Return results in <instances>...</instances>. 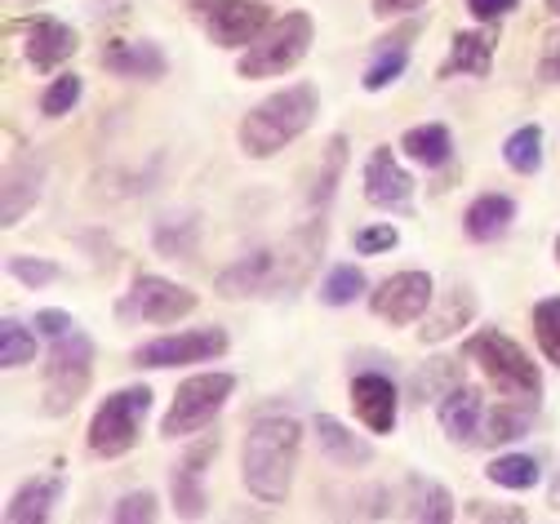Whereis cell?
Returning a JSON list of instances; mask_svg holds the SVG:
<instances>
[{
  "label": "cell",
  "mask_w": 560,
  "mask_h": 524,
  "mask_svg": "<svg viewBox=\"0 0 560 524\" xmlns=\"http://www.w3.org/2000/svg\"><path fill=\"white\" fill-rule=\"evenodd\" d=\"M303 435H307V427L299 418H285V414L262 418L249 427V435L241 444V480H245L254 502L280 506L290 498L299 454H303Z\"/></svg>",
  "instance_id": "obj_1"
},
{
  "label": "cell",
  "mask_w": 560,
  "mask_h": 524,
  "mask_svg": "<svg viewBox=\"0 0 560 524\" xmlns=\"http://www.w3.org/2000/svg\"><path fill=\"white\" fill-rule=\"evenodd\" d=\"M320 116V90L312 81H294L285 90H276L267 98H258L241 125H236V142L249 161H271L280 156L290 142H299Z\"/></svg>",
  "instance_id": "obj_2"
},
{
  "label": "cell",
  "mask_w": 560,
  "mask_h": 524,
  "mask_svg": "<svg viewBox=\"0 0 560 524\" xmlns=\"http://www.w3.org/2000/svg\"><path fill=\"white\" fill-rule=\"evenodd\" d=\"M463 356L485 373V383L494 387L499 396L508 400H525V405H538L542 400V369L529 360V351L508 338L503 329L485 325L476 329L467 342H463Z\"/></svg>",
  "instance_id": "obj_3"
},
{
  "label": "cell",
  "mask_w": 560,
  "mask_h": 524,
  "mask_svg": "<svg viewBox=\"0 0 560 524\" xmlns=\"http://www.w3.org/2000/svg\"><path fill=\"white\" fill-rule=\"evenodd\" d=\"M94 383V338L85 329H72L67 338H54L45 373H40V414L67 418Z\"/></svg>",
  "instance_id": "obj_4"
},
{
  "label": "cell",
  "mask_w": 560,
  "mask_h": 524,
  "mask_svg": "<svg viewBox=\"0 0 560 524\" xmlns=\"http://www.w3.org/2000/svg\"><path fill=\"white\" fill-rule=\"evenodd\" d=\"M312 45H316V19L307 10L280 14L249 49H241L236 71L245 81H276V77H285V71H294L312 54Z\"/></svg>",
  "instance_id": "obj_5"
},
{
  "label": "cell",
  "mask_w": 560,
  "mask_h": 524,
  "mask_svg": "<svg viewBox=\"0 0 560 524\" xmlns=\"http://www.w3.org/2000/svg\"><path fill=\"white\" fill-rule=\"evenodd\" d=\"M152 414V387L148 383H133V387H116L90 418V431H85V444L90 454L103 458V463H116L125 458L129 449L143 435V422Z\"/></svg>",
  "instance_id": "obj_6"
},
{
  "label": "cell",
  "mask_w": 560,
  "mask_h": 524,
  "mask_svg": "<svg viewBox=\"0 0 560 524\" xmlns=\"http://www.w3.org/2000/svg\"><path fill=\"white\" fill-rule=\"evenodd\" d=\"M236 396V373L228 369H200L191 379L178 383L165 418H161V435L165 440H183V435H200L209 422H214L228 400Z\"/></svg>",
  "instance_id": "obj_7"
},
{
  "label": "cell",
  "mask_w": 560,
  "mask_h": 524,
  "mask_svg": "<svg viewBox=\"0 0 560 524\" xmlns=\"http://www.w3.org/2000/svg\"><path fill=\"white\" fill-rule=\"evenodd\" d=\"M196 307H200V298L187 284L152 276V271H138L129 293L116 303V321L120 325H161V329H170V325L187 321Z\"/></svg>",
  "instance_id": "obj_8"
},
{
  "label": "cell",
  "mask_w": 560,
  "mask_h": 524,
  "mask_svg": "<svg viewBox=\"0 0 560 524\" xmlns=\"http://www.w3.org/2000/svg\"><path fill=\"white\" fill-rule=\"evenodd\" d=\"M228 347H232L228 329L205 325V329H178V334H161V338H152V342H138L129 360H133L138 369H178V364L223 360Z\"/></svg>",
  "instance_id": "obj_9"
},
{
  "label": "cell",
  "mask_w": 560,
  "mask_h": 524,
  "mask_svg": "<svg viewBox=\"0 0 560 524\" xmlns=\"http://www.w3.org/2000/svg\"><path fill=\"white\" fill-rule=\"evenodd\" d=\"M432 298H436V280L428 271H392L387 280H378V289H370L365 303L383 325L405 329L428 316Z\"/></svg>",
  "instance_id": "obj_10"
},
{
  "label": "cell",
  "mask_w": 560,
  "mask_h": 524,
  "mask_svg": "<svg viewBox=\"0 0 560 524\" xmlns=\"http://www.w3.org/2000/svg\"><path fill=\"white\" fill-rule=\"evenodd\" d=\"M14 32L23 36L19 49H23L27 67L40 71V77H58V67L81 54V32L62 19H49V14H32V19L14 23Z\"/></svg>",
  "instance_id": "obj_11"
},
{
  "label": "cell",
  "mask_w": 560,
  "mask_h": 524,
  "mask_svg": "<svg viewBox=\"0 0 560 524\" xmlns=\"http://www.w3.org/2000/svg\"><path fill=\"white\" fill-rule=\"evenodd\" d=\"M200 27L219 49H249L271 27V10L262 0H219V5L200 19Z\"/></svg>",
  "instance_id": "obj_12"
},
{
  "label": "cell",
  "mask_w": 560,
  "mask_h": 524,
  "mask_svg": "<svg viewBox=\"0 0 560 524\" xmlns=\"http://www.w3.org/2000/svg\"><path fill=\"white\" fill-rule=\"evenodd\" d=\"M214 293L228 303H245V298H271L280 293V254L276 249H254L223 267L214 276Z\"/></svg>",
  "instance_id": "obj_13"
},
{
  "label": "cell",
  "mask_w": 560,
  "mask_h": 524,
  "mask_svg": "<svg viewBox=\"0 0 560 524\" xmlns=\"http://www.w3.org/2000/svg\"><path fill=\"white\" fill-rule=\"evenodd\" d=\"M219 454V435H200L187 454L178 458L174 476H170V502L178 511V520H200L205 515V471Z\"/></svg>",
  "instance_id": "obj_14"
},
{
  "label": "cell",
  "mask_w": 560,
  "mask_h": 524,
  "mask_svg": "<svg viewBox=\"0 0 560 524\" xmlns=\"http://www.w3.org/2000/svg\"><path fill=\"white\" fill-rule=\"evenodd\" d=\"M413 174L396 161L392 147H374L370 161H365V200L374 209H392V213H409L413 209Z\"/></svg>",
  "instance_id": "obj_15"
},
{
  "label": "cell",
  "mask_w": 560,
  "mask_h": 524,
  "mask_svg": "<svg viewBox=\"0 0 560 524\" xmlns=\"http://www.w3.org/2000/svg\"><path fill=\"white\" fill-rule=\"evenodd\" d=\"M352 409L370 435H392L400 418V392L387 373H357L352 379Z\"/></svg>",
  "instance_id": "obj_16"
},
{
  "label": "cell",
  "mask_w": 560,
  "mask_h": 524,
  "mask_svg": "<svg viewBox=\"0 0 560 524\" xmlns=\"http://www.w3.org/2000/svg\"><path fill=\"white\" fill-rule=\"evenodd\" d=\"M494 23L485 27H471V32H458L450 54L441 58L436 67V81H454V77H471V81H489L494 71Z\"/></svg>",
  "instance_id": "obj_17"
},
{
  "label": "cell",
  "mask_w": 560,
  "mask_h": 524,
  "mask_svg": "<svg viewBox=\"0 0 560 524\" xmlns=\"http://www.w3.org/2000/svg\"><path fill=\"white\" fill-rule=\"evenodd\" d=\"M307 431H312V440H316L320 454H325L334 467H342V471H365V467L374 463V444H370L365 435H357L347 422L329 418V414H316V418L307 422Z\"/></svg>",
  "instance_id": "obj_18"
},
{
  "label": "cell",
  "mask_w": 560,
  "mask_h": 524,
  "mask_svg": "<svg viewBox=\"0 0 560 524\" xmlns=\"http://www.w3.org/2000/svg\"><path fill=\"white\" fill-rule=\"evenodd\" d=\"M103 71L116 81H161L170 71V58L156 40L138 36V40H112L103 49Z\"/></svg>",
  "instance_id": "obj_19"
},
{
  "label": "cell",
  "mask_w": 560,
  "mask_h": 524,
  "mask_svg": "<svg viewBox=\"0 0 560 524\" xmlns=\"http://www.w3.org/2000/svg\"><path fill=\"white\" fill-rule=\"evenodd\" d=\"M471 321H476V293H471V284H454L450 293L432 298L428 316L418 321V342L441 347V342H450L458 329H467Z\"/></svg>",
  "instance_id": "obj_20"
},
{
  "label": "cell",
  "mask_w": 560,
  "mask_h": 524,
  "mask_svg": "<svg viewBox=\"0 0 560 524\" xmlns=\"http://www.w3.org/2000/svg\"><path fill=\"white\" fill-rule=\"evenodd\" d=\"M45 191V165L23 156L5 170V187H0V228H19V222L36 209Z\"/></svg>",
  "instance_id": "obj_21"
},
{
  "label": "cell",
  "mask_w": 560,
  "mask_h": 524,
  "mask_svg": "<svg viewBox=\"0 0 560 524\" xmlns=\"http://www.w3.org/2000/svg\"><path fill=\"white\" fill-rule=\"evenodd\" d=\"M320 249H325V222H307V228H299L285 245H276L280 254V293H294L307 284L312 267L320 263Z\"/></svg>",
  "instance_id": "obj_22"
},
{
  "label": "cell",
  "mask_w": 560,
  "mask_h": 524,
  "mask_svg": "<svg viewBox=\"0 0 560 524\" xmlns=\"http://www.w3.org/2000/svg\"><path fill=\"white\" fill-rule=\"evenodd\" d=\"M512 222H516V200L503 196V191H485L463 213V236L471 245H494L512 232Z\"/></svg>",
  "instance_id": "obj_23"
},
{
  "label": "cell",
  "mask_w": 560,
  "mask_h": 524,
  "mask_svg": "<svg viewBox=\"0 0 560 524\" xmlns=\"http://www.w3.org/2000/svg\"><path fill=\"white\" fill-rule=\"evenodd\" d=\"M413 36H418V23H405V27L387 32V36L378 40V49H374L370 67L361 71V90H365V94H378V90H387V85H396V81L405 77Z\"/></svg>",
  "instance_id": "obj_24"
},
{
  "label": "cell",
  "mask_w": 560,
  "mask_h": 524,
  "mask_svg": "<svg viewBox=\"0 0 560 524\" xmlns=\"http://www.w3.org/2000/svg\"><path fill=\"white\" fill-rule=\"evenodd\" d=\"M200 236H205V218L191 209H174L152 222V249L170 263H191V254L200 249Z\"/></svg>",
  "instance_id": "obj_25"
},
{
  "label": "cell",
  "mask_w": 560,
  "mask_h": 524,
  "mask_svg": "<svg viewBox=\"0 0 560 524\" xmlns=\"http://www.w3.org/2000/svg\"><path fill=\"white\" fill-rule=\"evenodd\" d=\"M436 418H441V431L454 444H476L480 440V422H485V396L476 387L458 383L450 396L436 400Z\"/></svg>",
  "instance_id": "obj_26"
},
{
  "label": "cell",
  "mask_w": 560,
  "mask_h": 524,
  "mask_svg": "<svg viewBox=\"0 0 560 524\" xmlns=\"http://www.w3.org/2000/svg\"><path fill=\"white\" fill-rule=\"evenodd\" d=\"M62 493H67V480L58 471H40V476L23 480V489L10 498L5 520L10 524H45L54 515V506L62 502Z\"/></svg>",
  "instance_id": "obj_27"
},
{
  "label": "cell",
  "mask_w": 560,
  "mask_h": 524,
  "mask_svg": "<svg viewBox=\"0 0 560 524\" xmlns=\"http://www.w3.org/2000/svg\"><path fill=\"white\" fill-rule=\"evenodd\" d=\"M400 152H405L413 165H423V170H441V165H450V156H454V133H450V125H441V120L413 125V129L400 133Z\"/></svg>",
  "instance_id": "obj_28"
},
{
  "label": "cell",
  "mask_w": 560,
  "mask_h": 524,
  "mask_svg": "<svg viewBox=\"0 0 560 524\" xmlns=\"http://www.w3.org/2000/svg\"><path fill=\"white\" fill-rule=\"evenodd\" d=\"M463 383V364H454L450 356H432L413 369L409 379V400L413 405H436L441 396H450L454 387Z\"/></svg>",
  "instance_id": "obj_29"
},
{
  "label": "cell",
  "mask_w": 560,
  "mask_h": 524,
  "mask_svg": "<svg viewBox=\"0 0 560 524\" xmlns=\"http://www.w3.org/2000/svg\"><path fill=\"white\" fill-rule=\"evenodd\" d=\"M529 427H534V405L503 396V405L485 409V422H480V440L476 444H516L521 435H529Z\"/></svg>",
  "instance_id": "obj_30"
},
{
  "label": "cell",
  "mask_w": 560,
  "mask_h": 524,
  "mask_svg": "<svg viewBox=\"0 0 560 524\" xmlns=\"http://www.w3.org/2000/svg\"><path fill=\"white\" fill-rule=\"evenodd\" d=\"M36 338H40V329H36V325H23L19 316L0 321V369L14 373V369L36 364V351H40Z\"/></svg>",
  "instance_id": "obj_31"
},
{
  "label": "cell",
  "mask_w": 560,
  "mask_h": 524,
  "mask_svg": "<svg viewBox=\"0 0 560 524\" xmlns=\"http://www.w3.org/2000/svg\"><path fill=\"white\" fill-rule=\"evenodd\" d=\"M316 298H320L325 307H352V303H361V298H370V280H365V271L357 263H338L320 280Z\"/></svg>",
  "instance_id": "obj_32"
},
{
  "label": "cell",
  "mask_w": 560,
  "mask_h": 524,
  "mask_svg": "<svg viewBox=\"0 0 560 524\" xmlns=\"http://www.w3.org/2000/svg\"><path fill=\"white\" fill-rule=\"evenodd\" d=\"M347 152H352V142H347L342 133H334V138L325 142L316 183H312V191H307V205H312V209H325V205L334 200V191H338V183H342V170H347Z\"/></svg>",
  "instance_id": "obj_33"
},
{
  "label": "cell",
  "mask_w": 560,
  "mask_h": 524,
  "mask_svg": "<svg viewBox=\"0 0 560 524\" xmlns=\"http://www.w3.org/2000/svg\"><path fill=\"white\" fill-rule=\"evenodd\" d=\"M485 476H489V485H499L508 493H525V489H534L542 480V467H538V458H529V454H521V449H516V454L489 458Z\"/></svg>",
  "instance_id": "obj_34"
},
{
  "label": "cell",
  "mask_w": 560,
  "mask_h": 524,
  "mask_svg": "<svg viewBox=\"0 0 560 524\" xmlns=\"http://www.w3.org/2000/svg\"><path fill=\"white\" fill-rule=\"evenodd\" d=\"M409 520H423V524H450L454 520V498L445 485L413 476L409 480Z\"/></svg>",
  "instance_id": "obj_35"
},
{
  "label": "cell",
  "mask_w": 560,
  "mask_h": 524,
  "mask_svg": "<svg viewBox=\"0 0 560 524\" xmlns=\"http://www.w3.org/2000/svg\"><path fill=\"white\" fill-rule=\"evenodd\" d=\"M503 165L521 178H534L542 170V125H521L503 142Z\"/></svg>",
  "instance_id": "obj_36"
},
{
  "label": "cell",
  "mask_w": 560,
  "mask_h": 524,
  "mask_svg": "<svg viewBox=\"0 0 560 524\" xmlns=\"http://www.w3.org/2000/svg\"><path fill=\"white\" fill-rule=\"evenodd\" d=\"M81 94H85V77H77V71H58V77L40 90V116H49V120L72 116Z\"/></svg>",
  "instance_id": "obj_37"
},
{
  "label": "cell",
  "mask_w": 560,
  "mask_h": 524,
  "mask_svg": "<svg viewBox=\"0 0 560 524\" xmlns=\"http://www.w3.org/2000/svg\"><path fill=\"white\" fill-rule=\"evenodd\" d=\"M534 342H538L542 360L560 369V293L542 298V303L534 307Z\"/></svg>",
  "instance_id": "obj_38"
},
{
  "label": "cell",
  "mask_w": 560,
  "mask_h": 524,
  "mask_svg": "<svg viewBox=\"0 0 560 524\" xmlns=\"http://www.w3.org/2000/svg\"><path fill=\"white\" fill-rule=\"evenodd\" d=\"M10 276L23 289H45V284L62 280V267L54 258H40V254H10Z\"/></svg>",
  "instance_id": "obj_39"
},
{
  "label": "cell",
  "mask_w": 560,
  "mask_h": 524,
  "mask_svg": "<svg viewBox=\"0 0 560 524\" xmlns=\"http://www.w3.org/2000/svg\"><path fill=\"white\" fill-rule=\"evenodd\" d=\"M112 520H116V524H148V520H161V498H156L152 489H133V493L116 498Z\"/></svg>",
  "instance_id": "obj_40"
},
{
  "label": "cell",
  "mask_w": 560,
  "mask_h": 524,
  "mask_svg": "<svg viewBox=\"0 0 560 524\" xmlns=\"http://www.w3.org/2000/svg\"><path fill=\"white\" fill-rule=\"evenodd\" d=\"M352 245H357L361 258H378V254H392L400 245V232L392 228V222H370V228H361L352 236Z\"/></svg>",
  "instance_id": "obj_41"
},
{
  "label": "cell",
  "mask_w": 560,
  "mask_h": 524,
  "mask_svg": "<svg viewBox=\"0 0 560 524\" xmlns=\"http://www.w3.org/2000/svg\"><path fill=\"white\" fill-rule=\"evenodd\" d=\"M467 520H499V524H525L529 515H525V506H499V502H467V511H463Z\"/></svg>",
  "instance_id": "obj_42"
},
{
  "label": "cell",
  "mask_w": 560,
  "mask_h": 524,
  "mask_svg": "<svg viewBox=\"0 0 560 524\" xmlns=\"http://www.w3.org/2000/svg\"><path fill=\"white\" fill-rule=\"evenodd\" d=\"M32 325H36V329H40V338H49V342H54V338H67V334L77 329L72 312H62V307H40Z\"/></svg>",
  "instance_id": "obj_43"
},
{
  "label": "cell",
  "mask_w": 560,
  "mask_h": 524,
  "mask_svg": "<svg viewBox=\"0 0 560 524\" xmlns=\"http://www.w3.org/2000/svg\"><path fill=\"white\" fill-rule=\"evenodd\" d=\"M516 5H521V0H467V14H471L476 23H499V19H508Z\"/></svg>",
  "instance_id": "obj_44"
},
{
  "label": "cell",
  "mask_w": 560,
  "mask_h": 524,
  "mask_svg": "<svg viewBox=\"0 0 560 524\" xmlns=\"http://www.w3.org/2000/svg\"><path fill=\"white\" fill-rule=\"evenodd\" d=\"M423 5H428V0H370V10L378 19H405L413 10H423Z\"/></svg>",
  "instance_id": "obj_45"
},
{
  "label": "cell",
  "mask_w": 560,
  "mask_h": 524,
  "mask_svg": "<svg viewBox=\"0 0 560 524\" xmlns=\"http://www.w3.org/2000/svg\"><path fill=\"white\" fill-rule=\"evenodd\" d=\"M538 81L542 85H560V40H551L547 54L538 58Z\"/></svg>",
  "instance_id": "obj_46"
},
{
  "label": "cell",
  "mask_w": 560,
  "mask_h": 524,
  "mask_svg": "<svg viewBox=\"0 0 560 524\" xmlns=\"http://www.w3.org/2000/svg\"><path fill=\"white\" fill-rule=\"evenodd\" d=\"M214 5H219V0H183V10H187V19H196V23H200V19L209 14V10H214Z\"/></svg>",
  "instance_id": "obj_47"
},
{
  "label": "cell",
  "mask_w": 560,
  "mask_h": 524,
  "mask_svg": "<svg viewBox=\"0 0 560 524\" xmlns=\"http://www.w3.org/2000/svg\"><path fill=\"white\" fill-rule=\"evenodd\" d=\"M542 5H547V14H551V19H560V0H542Z\"/></svg>",
  "instance_id": "obj_48"
},
{
  "label": "cell",
  "mask_w": 560,
  "mask_h": 524,
  "mask_svg": "<svg viewBox=\"0 0 560 524\" xmlns=\"http://www.w3.org/2000/svg\"><path fill=\"white\" fill-rule=\"evenodd\" d=\"M551 502L560 506V476H556V485H551Z\"/></svg>",
  "instance_id": "obj_49"
},
{
  "label": "cell",
  "mask_w": 560,
  "mask_h": 524,
  "mask_svg": "<svg viewBox=\"0 0 560 524\" xmlns=\"http://www.w3.org/2000/svg\"><path fill=\"white\" fill-rule=\"evenodd\" d=\"M556 263H560V236H556Z\"/></svg>",
  "instance_id": "obj_50"
}]
</instances>
